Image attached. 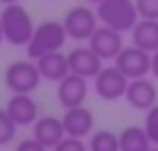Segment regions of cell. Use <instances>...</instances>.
Listing matches in <instances>:
<instances>
[{
	"instance_id": "277c9868",
	"label": "cell",
	"mask_w": 158,
	"mask_h": 151,
	"mask_svg": "<svg viewBox=\"0 0 158 151\" xmlns=\"http://www.w3.org/2000/svg\"><path fill=\"white\" fill-rule=\"evenodd\" d=\"M41 74L37 69V63L26 58V61H13L9 63V67L5 69V84L11 93H24V95H33L39 89L41 82Z\"/></svg>"
},
{
	"instance_id": "9c48e42d",
	"label": "cell",
	"mask_w": 158,
	"mask_h": 151,
	"mask_svg": "<svg viewBox=\"0 0 158 151\" xmlns=\"http://www.w3.org/2000/svg\"><path fill=\"white\" fill-rule=\"evenodd\" d=\"M87 46L102 58V61H115L117 54L123 50V35L108 28V26H98L95 33L89 37Z\"/></svg>"
},
{
	"instance_id": "30bf717a",
	"label": "cell",
	"mask_w": 158,
	"mask_h": 151,
	"mask_svg": "<svg viewBox=\"0 0 158 151\" xmlns=\"http://www.w3.org/2000/svg\"><path fill=\"white\" fill-rule=\"evenodd\" d=\"M67 63H69V71L76 76H82L87 80H93L100 69L104 67V61L89 48V46H78L74 50L67 52Z\"/></svg>"
},
{
	"instance_id": "52a82bcc",
	"label": "cell",
	"mask_w": 158,
	"mask_h": 151,
	"mask_svg": "<svg viewBox=\"0 0 158 151\" xmlns=\"http://www.w3.org/2000/svg\"><path fill=\"white\" fill-rule=\"evenodd\" d=\"M128 82L130 80L115 65H110V67H102L100 74L93 78V91L104 101H117L126 95Z\"/></svg>"
},
{
	"instance_id": "7a4b0ae2",
	"label": "cell",
	"mask_w": 158,
	"mask_h": 151,
	"mask_svg": "<svg viewBox=\"0 0 158 151\" xmlns=\"http://www.w3.org/2000/svg\"><path fill=\"white\" fill-rule=\"evenodd\" d=\"M67 33H65V26L63 22L59 20H46L41 24L35 26V33L26 46V56L31 61H37L39 56L44 54H50V52H59L63 50L65 41H67Z\"/></svg>"
},
{
	"instance_id": "83f0119b",
	"label": "cell",
	"mask_w": 158,
	"mask_h": 151,
	"mask_svg": "<svg viewBox=\"0 0 158 151\" xmlns=\"http://www.w3.org/2000/svg\"><path fill=\"white\" fill-rule=\"evenodd\" d=\"M147 151H158V145H152V147H149Z\"/></svg>"
},
{
	"instance_id": "44dd1931",
	"label": "cell",
	"mask_w": 158,
	"mask_h": 151,
	"mask_svg": "<svg viewBox=\"0 0 158 151\" xmlns=\"http://www.w3.org/2000/svg\"><path fill=\"white\" fill-rule=\"evenodd\" d=\"M139 18L143 20H158V0H134Z\"/></svg>"
},
{
	"instance_id": "5b68a950",
	"label": "cell",
	"mask_w": 158,
	"mask_h": 151,
	"mask_svg": "<svg viewBox=\"0 0 158 151\" xmlns=\"http://www.w3.org/2000/svg\"><path fill=\"white\" fill-rule=\"evenodd\" d=\"M63 26H65V33H67L69 39H74V41H89V37L100 26V20H98V13L93 9H89L85 5H78V7H72L65 13Z\"/></svg>"
},
{
	"instance_id": "7402d4cb",
	"label": "cell",
	"mask_w": 158,
	"mask_h": 151,
	"mask_svg": "<svg viewBox=\"0 0 158 151\" xmlns=\"http://www.w3.org/2000/svg\"><path fill=\"white\" fill-rule=\"evenodd\" d=\"M52 151H89L87 142L82 138H74V136H65Z\"/></svg>"
},
{
	"instance_id": "6da1fadb",
	"label": "cell",
	"mask_w": 158,
	"mask_h": 151,
	"mask_svg": "<svg viewBox=\"0 0 158 151\" xmlns=\"http://www.w3.org/2000/svg\"><path fill=\"white\" fill-rule=\"evenodd\" d=\"M0 24H2L5 41L15 46V48H26L33 33H35L33 18L20 2L5 5L2 13H0Z\"/></svg>"
},
{
	"instance_id": "603a6c76",
	"label": "cell",
	"mask_w": 158,
	"mask_h": 151,
	"mask_svg": "<svg viewBox=\"0 0 158 151\" xmlns=\"http://www.w3.org/2000/svg\"><path fill=\"white\" fill-rule=\"evenodd\" d=\"M15 151H48L41 142H37L35 138H24L15 145Z\"/></svg>"
},
{
	"instance_id": "d4e9b609",
	"label": "cell",
	"mask_w": 158,
	"mask_h": 151,
	"mask_svg": "<svg viewBox=\"0 0 158 151\" xmlns=\"http://www.w3.org/2000/svg\"><path fill=\"white\" fill-rule=\"evenodd\" d=\"M13 2H18V0H0V5H13Z\"/></svg>"
},
{
	"instance_id": "3957f363",
	"label": "cell",
	"mask_w": 158,
	"mask_h": 151,
	"mask_svg": "<svg viewBox=\"0 0 158 151\" xmlns=\"http://www.w3.org/2000/svg\"><path fill=\"white\" fill-rule=\"evenodd\" d=\"M95 13L102 26H108L117 33H130L139 22V11L134 0H102L95 5Z\"/></svg>"
},
{
	"instance_id": "7c38bea8",
	"label": "cell",
	"mask_w": 158,
	"mask_h": 151,
	"mask_svg": "<svg viewBox=\"0 0 158 151\" xmlns=\"http://www.w3.org/2000/svg\"><path fill=\"white\" fill-rule=\"evenodd\" d=\"M5 110L9 112V117L13 119V123L18 127H26L33 125L39 119V106L33 99V95H24V93H11Z\"/></svg>"
},
{
	"instance_id": "cb8c5ba5",
	"label": "cell",
	"mask_w": 158,
	"mask_h": 151,
	"mask_svg": "<svg viewBox=\"0 0 158 151\" xmlns=\"http://www.w3.org/2000/svg\"><path fill=\"white\" fill-rule=\"evenodd\" d=\"M156 80H158V50L156 52H152V71H149Z\"/></svg>"
},
{
	"instance_id": "d6986e66",
	"label": "cell",
	"mask_w": 158,
	"mask_h": 151,
	"mask_svg": "<svg viewBox=\"0 0 158 151\" xmlns=\"http://www.w3.org/2000/svg\"><path fill=\"white\" fill-rule=\"evenodd\" d=\"M15 134H18V125L13 123V119L9 117L5 108H0V147L11 145Z\"/></svg>"
},
{
	"instance_id": "ffe728a7",
	"label": "cell",
	"mask_w": 158,
	"mask_h": 151,
	"mask_svg": "<svg viewBox=\"0 0 158 151\" xmlns=\"http://www.w3.org/2000/svg\"><path fill=\"white\" fill-rule=\"evenodd\" d=\"M143 127H145V134H147L149 142L158 145V104L152 106L149 110H145V123H143Z\"/></svg>"
},
{
	"instance_id": "4316f807",
	"label": "cell",
	"mask_w": 158,
	"mask_h": 151,
	"mask_svg": "<svg viewBox=\"0 0 158 151\" xmlns=\"http://www.w3.org/2000/svg\"><path fill=\"white\" fill-rule=\"evenodd\" d=\"M85 2H89V5H100L102 0H85Z\"/></svg>"
},
{
	"instance_id": "ba28073f",
	"label": "cell",
	"mask_w": 158,
	"mask_h": 151,
	"mask_svg": "<svg viewBox=\"0 0 158 151\" xmlns=\"http://www.w3.org/2000/svg\"><path fill=\"white\" fill-rule=\"evenodd\" d=\"M89 95V80L76 74H67L61 82H56V101L63 110L82 106Z\"/></svg>"
},
{
	"instance_id": "ac0fdd59",
	"label": "cell",
	"mask_w": 158,
	"mask_h": 151,
	"mask_svg": "<svg viewBox=\"0 0 158 151\" xmlns=\"http://www.w3.org/2000/svg\"><path fill=\"white\" fill-rule=\"evenodd\" d=\"M87 147H89V151H119V134H115L110 129L91 132Z\"/></svg>"
},
{
	"instance_id": "4fadbf2b",
	"label": "cell",
	"mask_w": 158,
	"mask_h": 151,
	"mask_svg": "<svg viewBox=\"0 0 158 151\" xmlns=\"http://www.w3.org/2000/svg\"><path fill=\"white\" fill-rule=\"evenodd\" d=\"M61 121H63V127H65V136H74V138L91 136L93 125H95L93 112L85 104L76 106V108H67L65 114L61 117Z\"/></svg>"
},
{
	"instance_id": "9a60e30c",
	"label": "cell",
	"mask_w": 158,
	"mask_h": 151,
	"mask_svg": "<svg viewBox=\"0 0 158 151\" xmlns=\"http://www.w3.org/2000/svg\"><path fill=\"white\" fill-rule=\"evenodd\" d=\"M35 63H37V69H39L41 78L48 80V82H61L67 74H72L69 71V63H67V54H63L61 50L44 54Z\"/></svg>"
},
{
	"instance_id": "8fae6325",
	"label": "cell",
	"mask_w": 158,
	"mask_h": 151,
	"mask_svg": "<svg viewBox=\"0 0 158 151\" xmlns=\"http://www.w3.org/2000/svg\"><path fill=\"white\" fill-rule=\"evenodd\" d=\"M126 101L130 108L134 110H149L152 106L158 104V89L156 84L145 76V78H134L128 82V89H126Z\"/></svg>"
},
{
	"instance_id": "8992f818",
	"label": "cell",
	"mask_w": 158,
	"mask_h": 151,
	"mask_svg": "<svg viewBox=\"0 0 158 151\" xmlns=\"http://www.w3.org/2000/svg\"><path fill=\"white\" fill-rule=\"evenodd\" d=\"M113 65L128 78V80H134V78H145L149 71H152V54L136 48V46H123V50L117 54V58L113 61Z\"/></svg>"
},
{
	"instance_id": "5bb4252c",
	"label": "cell",
	"mask_w": 158,
	"mask_h": 151,
	"mask_svg": "<svg viewBox=\"0 0 158 151\" xmlns=\"http://www.w3.org/2000/svg\"><path fill=\"white\" fill-rule=\"evenodd\" d=\"M33 138L37 142H41L46 149H54L63 138H65V127H63V121L59 117H39L35 123H33Z\"/></svg>"
},
{
	"instance_id": "484cf974",
	"label": "cell",
	"mask_w": 158,
	"mask_h": 151,
	"mask_svg": "<svg viewBox=\"0 0 158 151\" xmlns=\"http://www.w3.org/2000/svg\"><path fill=\"white\" fill-rule=\"evenodd\" d=\"M5 41V33H2V24H0V43Z\"/></svg>"
},
{
	"instance_id": "e0dca14e",
	"label": "cell",
	"mask_w": 158,
	"mask_h": 151,
	"mask_svg": "<svg viewBox=\"0 0 158 151\" xmlns=\"http://www.w3.org/2000/svg\"><path fill=\"white\" fill-rule=\"evenodd\" d=\"M152 147L145 127L128 125L119 132V151H147Z\"/></svg>"
},
{
	"instance_id": "2e32d148",
	"label": "cell",
	"mask_w": 158,
	"mask_h": 151,
	"mask_svg": "<svg viewBox=\"0 0 158 151\" xmlns=\"http://www.w3.org/2000/svg\"><path fill=\"white\" fill-rule=\"evenodd\" d=\"M130 37H132V46H136L149 54L156 52L158 50V20L139 18V22L130 30Z\"/></svg>"
}]
</instances>
